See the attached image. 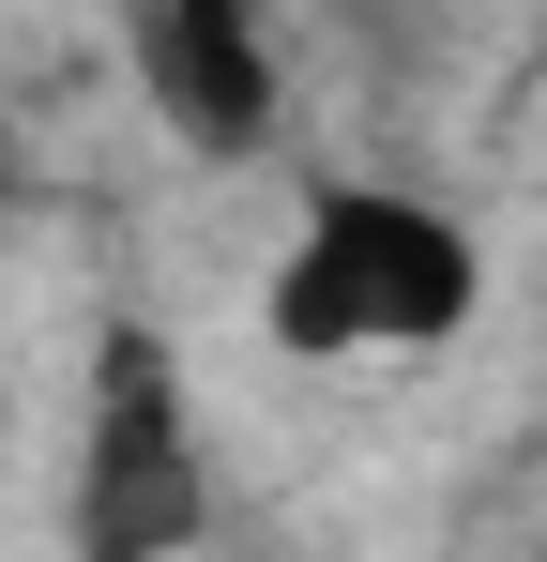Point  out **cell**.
Returning a JSON list of instances; mask_svg holds the SVG:
<instances>
[{"label": "cell", "mask_w": 547, "mask_h": 562, "mask_svg": "<svg viewBox=\"0 0 547 562\" xmlns=\"http://www.w3.org/2000/svg\"><path fill=\"white\" fill-rule=\"evenodd\" d=\"M77 562H182L213 532V426L182 395V350L153 319L91 335V395H77V486H62Z\"/></svg>", "instance_id": "obj_2"}, {"label": "cell", "mask_w": 547, "mask_h": 562, "mask_svg": "<svg viewBox=\"0 0 547 562\" xmlns=\"http://www.w3.org/2000/svg\"><path fill=\"white\" fill-rule=\"evenodd\" d=\"M0 228H15V137H0Z\"/></svg>", "instance_id": "obj_4"}, {"label": "cell", "mask_w": 547, "mask_h": 562, "mask_svg": "<svg viewBox=\"0 0 547 562\" xmlns=\"http://www.w3.org/2000/svg\"><path fill=\"white\" fill-rule=\"evenodd\" d=\"M122 61H137V92L182 122V153H213V168H244L274 137V31L244 0H153L137 31H122Z\"/></svg>", "instance_id": "obj_3"}, {"label": "cell", "mask_w": 547, "mask_h": 562, "mask_svg": "<svg viewBox=\"0 0 547 562\" xmlns=\"http://www.w3.org/2000/svg\"><path fill=\"white\" fill-rule=\"evenodd\" d=\"M471 304H487V244L426 183H320L259 289V335L289 366H380V350H456Z\"/></svg>", "instance_id": "obj_1"}]
</instances>
